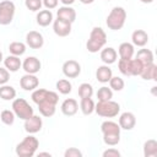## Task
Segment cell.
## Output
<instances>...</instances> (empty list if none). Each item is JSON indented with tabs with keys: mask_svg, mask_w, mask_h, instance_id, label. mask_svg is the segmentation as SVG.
<instances>
[{
	"mask_svg": "<svg viewBox=\"0 0 157 157\" xmlns=\"http://www.w3.org/2000/svg\"><path fill=\"white\" fill-rule=\"evenodd\" d=\"M32 101L38 105L39 113L43 117H53L56 110V104L59 102V96L54 91H48L45 88H36L31 96Z\"/></svg>",
	"mask_w": 157,
	"mask_h": 157,
	"instance_id": "6da1fadb",
	"label": "cell"
},
{
	"mask_svg": "<svg viewBox=\"0 0 157 157\" xmlns=\"http://www.w3.org/2000/svg\"><path fill=\"white\" fill-rule=\"evenodd\" d=\"M101 131L103 134V141L108 146H115L120 141V126L118 123L112 120H105L101 125Z\"/></svg>",
	"mask_w": 157,
	"mask_h": 157,
	"instance_id": "7a4b0ae2",
	"label": "cell"
},
{
	"mask_svg": "<svg viewBox=\"0 0 157 157\" xmlns=\"http://www.w3.org/2000/svg\"><path fill=\"white\" fill-rule=\"evenodd\" d=\"M105 43H107V34L103 31V28L102 27H93L91 33H90L88 40L86 43V48L90 53H97L101 49H103Z\"/></svg>",
	"mask_w": 157,
	"mask_h": 157,
	"instance_id": "3957f363",
	"label": "cell"
},
{
	"mask_svg": "<svg viewBox=\"0 0 157 157\" xmlns=\"http://www.w3.org/2000/svg\"><path fill=\"white\" fill-rule=\"evenodd\" d=\"M39 147V141L33 134L26 136L20 144L16 146V155L18 157H32Z\"/></svg>",
	"mask_w": 157,
	"mask_h": 157,
	"instance_id": "277c9868",
	"label": "cell"
},
{
	"mask_svg": "<svg viewBox=\"0 0 157 157\" xmlns=\"http://www.w3.org/2000/svg\"><path fill=\"white\" fill-rule=\"evenodd\" d=\"M126 21V11L124 7L121 6H115L112 9V11L109 12V15L107 16L105 23L107 27L112 31H118L121 29L125 25Z\"/></svg>",
	"mask_w": 157,
	"mask_h": 157,
	"instance_id": "5b68a950",
	"label": "cell"
},
{
	"mask_svg": "<svg viewBox=\"0 0 157 157\" xmlns=\"http://www.w3.org/2000/svg\"><path fill=\"white\" fill-rule=\"evenodd\" d=\"M94 112L103 118H114L120 112L119 103L109 99V101H98L94 105Z\"/></svg>",
	"mask_w": 157,
	"mask_h": 157,
	"instance_id": "8992f818",
	"label": "cell"
},
{
	"mask_svg": "<svg viewBox=\"0 0 157 157\" xmlns=\"http://www.w3.org/2000/svg\"><path fill=\"white\" fill-rule=\"evenodd\" d=\"M12 112L15 113V115L22 120L28 119L29 117H32L33 113V108L31 107V104L25 99V98H16L12 102Z\"/></svg>",
	"mask_w": 157,
	"mask_h": 157,
	"instance_id": "52a82bcc",
	"label": "cell"
},
{
	"mask_svg": "<svg viewBox=\"0 0 157 157\" xmlns=\"http://www.w3.org/2000/svg\"><path fill=\"white\" fill-rule=\"evenodd\" d=\"M15 4L10 0H4L0 2V25L7 26L12 22L15 16Z\"/></svg>",
	"mask_w": 157,
	"mask_h": 157,
	"instance_id": "ba28073f",
	"label": "cell"
},
{
	"mask_svg": "<svg viewBox=\"0 0 157 157\" xmlns=\"http://www.w3.org/2000/svg\"><path fill=\"white\" fill-rule=\"evenodd\" d=\"M63 74L67 78H75L81 74V65L76 60H66L63 64Z\"/></svg>",
	"mask_w": 157,
	"mask_h": 157,
	"instance_id": "9c48e42d",
	"label": "cell"
},
{
	"mask_svg": "<svg viewBox=\"0 0 157 157\" xmlns=\"http://www.w3.org/2000/svg\"><path fill=\"white\" fill-rule=\"evenodd\" d=\"M42 126H43V120L39 115H32L29 117L28 119L25 120V130L28 132V134H36V132H39L42 130Z\"/></svg>",
	"mask_w": 157,
	"mask_h": 157,
	"instance_id": "30bf717a",
	"label": "cell"
},
{
	"mask_svg": "<svg viewBox=\"0 0 157 157\" xmlns=\"http://www.w3.org/2000/svg\"><path fill=\"white\" fill-rule=\"evenodd\" d=\"M44 44L43 36L37 31H29L26 36V45L31 49H40Z\"/></svg>",
	"mask_w": 157,
	"mask_h": 157,
	"instance_id": "8fae6325",
	"label": "cell"
},
{
	"mask_svg": "<svg viewBox=\"0 0 157 157\" xmlns=\"http://www.w3.org/2000/svg\"><path fill=\"white\" fill-rule=\"evenodd\" d=\"M39 85V80L33 74H26L20 78V86L25 91H34Z\"/></svg>",
	"mask_w": 157,
	"mask_h": 157,
	"instance_id": "7c38bea8",
	"label": "cell"
},
{
	"mask_svg": "<svg viewBox=\"0 0 157 157\" xmlns=\"http://www.w3.org/2000/svg\"><path fill=\"white\" fill-rule=\"evenodd\" d=\"M22 67L26 71V74H33V75H36L37 72H39V70L42 67V64H40V60L38 58H36V56H28V58H26L23 60Z\"/></svg>",
	"mask_w": 157,
	"mask_h": 157,
	"instance_id": "4fadbf2b",
	"label": "cell"
},
{
	"mask_svg": "<svg viewBox=\"0 0 157 157\" xmlns=\"http://www.w3.org/2000/svg\"><path fill=\"white\" fill-rule=\"evenodd\" d=\"M53 31L59 37H66L71 33V23L63 21L60 18H56L53 22Z\"/></svg>",
	"mask_w": 157,
	"mask_h": 157,
	"instance_id": "5bb4252c",
	"label": "cell"
},
{
	"mask_svg": "<svg viewBox=\"0 0 157 157\" xmlns=\"http://www.w3.org/2000/svg\"><path fill=\"white\" fill-rule=\"evenodd\" d=\"M118 124H119L120 129L132 130L135 128V125H136V118L131 112H124L123 114H120Z\"/></svg>",
	"mask_w": 157,
	"mask_h": 157,
	"instance_id": "9a60e30c",
	"label": "cell"
},
{
	"mask_svg": "<svg viewBox=\"0 0 157 157\" xmlns=\"http://www.w3.org/2000/svg\"><path fill=\"white\" fill-rule=\"evenodd\" d=\"M56 17L63 20V21H66V22H75L76 20V11L75 9H72L71 6H67V5H64L58 9L56 11Z\"/></svg>",
	"mask_w": 157,
	"mask_h": 157,
	"instance_id": "2e32d148",
	"label": "cell"
},
{
	"mask_svg": "<svg viewBox=\"0 0 157 157\" xmlns=\"http://www.w3.org/2000/svg\"><path fill=\"white\" fill-rule=\"evenodd\" d=\"M61 113L64 115H67V117H71V115H75L78 110V103L76 99L74 98H66L63 103H61Z\"/></svg>",
	"mask_w": 157,
	"mask_h": 157,
	"instance_id": "e0dca14e",
	"label": "cell"
},
{
	"mask_svg": "<svg viewBox=\"0 0 157 157\" xmlns=\"http://www.w3.org/2000/svg\"><path fill=\"white\" fill-rule=\"evenodd\" d=\"M131 40H132V45L145 47L148 42V34L144 29H136L131 34Z\"/></svg>",
	"mask_w": 157,
	"mask_h": 157,
	"instance_id": "ac0fdd59",
	"label": "cell"
},
{
	"mask_svg": "<svg viewBox=\"0 0 157 157\" xmlns=\"http://www.w3.org/2000/svg\"><path fill=\"white\" fill-rule=\"evenodd\" d=\"M117 58H118V53L112 47H108V48H104L101 50V60L105 65H110V64L115 63Z\"/></svg>",
	"mask_w": 157,
	"mask_h": 157,
	"instance_id": "d6986e66",
	"label": "cell"
},
{
	"mask_svg": "<svg viewBox=\"0 0 157 157\" xmlns=\"http://www.w3.org/2000/svg\"><path fill=\"white\" fill-rule=\"evenodd\" d=\"M4 65L5 67L10 71V72H16L20 70V67L22 66V63H21V59L16 55H9L6 56L4 60Z\"/></svg>",
	"mask_w": 157,
	"mask_h": 157,
	"instance_id": "ffe728a7",
	"label": "cell"
},
{
	"mask_svg": "<svg viewBox=\"0 0 157 157\" xmlns=\"http://www.w3.org/2000/svg\"><path fill=\"white\" fill-rule=\"evenodd\" d=\"M37 23L42 27H47L53 22V12L50 10H40L38 11L37 16H36Z\"/></svg>",
	"mask_w": 157,
	"mask_h": 157,
	"instance_id": "44dd1931",
	"label": "cell"
},
{
	"mask_svg": "<svg viewBox=\"0 0 157 157\" xmlns=\"http://www.w3.org/2000/svg\"><path fill=\"white\" fill-rule=\"evenodd\" d=\"M112 76H113V72H112V69L108 65H101V66H98V69L96 71V78L99 82L107 83L110 80Z\"/></svg>",
	"mask_w": 157,
	"mask_h": 157,
	"instance_id": "7402d4cb",
	"label": "cell"
},
{
	"mask_svg": "<svg viewBox=\"0 0 157 157\" xmlns=\"http://www.w3.org/2000/svg\"><path fill=\"white\" fill-rule=\"evenodd\" d=\"M140 76L144 80H153V81H156L157 80V66H156V64L151 63V64L145 65L144 69H142V72L140 74Z\"/></svg>",
	"mask_w": 157,
	"mask_h": 157,
	"instance_id": "603a6c76",
	"label": "cell"
},
{
	"mask_svg": "<svg viewBox=\"0 0 157 157\" xmlns=\"http://www.w3.org/2000/svg\"><path fill=\"white\" fill-rule=\"evenodd\" d=\"M118 52L121 59H131L134 56V45L129 42H124L119 45Z\"/></svg>",
	"mask_w": 157,
	"mask_h": 157,
	"instance_id": "cb8c5ba5",
	"label": "cell"
},
{
	"mask_svg": "<svg viewBox=\"0 0 157 157\" xmlns=\"http://www.w3.org/2000/svg\"><path fill=\"white\" fill-rule=\"evenodd\" d=\"M16 97V90L10 85H1L0 86V98L4 101H13Z\"/></svg>",
	"mask_w": 157,
	"mask_h": 157,
	"instance_id": "d4e9b609",
	"label": "cell"
},
{
	"mask_svg": "<svg viewBox=\"0 0 157 157\" xmlns=\"http://www.w3.org/2000/svg\"><path fill=\"white\" fill-rule=\"evenodd\" d=\"M144 156L145 157H156L157 156V141L156 140L150 139L144 144Z\"/></svg>",
	"mask_w": 157,
	"mask_h": 157,
	"instance_id": "484cf974",
	"label": "cell"
},
{
	"mask_svg": "<svg viewBox=\"0 0 157 157\" xmlns=\"http://www.w3.org/2000/svg\"><path fill=\"white\" fill-rule=\"evenodd\" d=\"M94 102L93 99L90 97V98H81V102H80V109L81 112L85 114V115H90L94 112Z\"/></svg>",
	"mask_w": 157,
	"mask_h": 157,
	"instance_id": "4316f807",
	"label": "cell"
},
{
	"mask_svg": "<svg viewBox=\"0 0 157 157\" xmlns=\"http://www.w3.org/2000/svg\"><path fill=\"white\" fill-rule=\"evenodd\" d=\"M136 59H139L144 65L153 63V53L150 49H140L136 54Z\"/></svg>",
	"mask_w": 157,
	"mask_h": 157,
	"instance_id": "83f0119b",
	"label": "cell"
},
{
	"mask_svg": "<svg viewBox=\"0 0 157 157\" xmlns=\"http://www.w3.org/2000/svg\"><path fill=\"white\" fill-rule=\"evenodd\" d=\"M9 52L11 53V55L21 56L26 52V44L22 43V42H12L9 45Z\"/></svg>",
	"mask_w": 157,
	"mask_h": 157,
	"instance_id": "f1b7e54d",
	"label": "cell"
},
{
	"mask_svg": "<svg viewBox=\"0 0 157 157\" xmlns=\"http://www.w3.org/2000/svg\"><path fill=\"white\" fill-rule=\"evenodd\" d=\"M131 59H121L120 58L118 61V69L125 76H131Z\"/></svg>",
	"mask_w": 157,
	"mask_h": 157,
	"instance_id": "f546056e",
	"label": "cell"
},
{
	"mask_svg": "<svg viewBox=\"0 0 157 157\" xmlns=\"http://www.w3.org/2000/svg\"><path fill=\"white\" fill-rule=\"evenodd\" d=\"M78 96L80 98H90L93 94V87L88 82H83L78 86Z\"/></svg>",
	"mask_w": 157,
	"mask_h": 157,
	"instance_id": "4dcf8cb0",
	"label": "cell"
},
{
	"mask_svg": "<svg viewBox=\"0 0 157 157\" xmlns=\"http://www.w3.org/2000/svg\"><path fill=\"white\" fill-rule=\"evenodd\" d=\"M56 90L59 91V93L61 94H69L72 90V85L69 80L66 78H61L56 82Z\"/></svg>",
	"mask_w": 157,
	"mask_h": 157,
	"instance_id": "1f68e13d",
	"label": "cell"
},
{
	"mask_svg": "<svg viewBox=\"0 0 157 157\" xmlns=\"http://www.w3.org/2000/svg\"><path fill=\"white\" fill-rule=\"evenodd\" d=\"M15 113L10 109H4L1 113H0V120L5 124V125H12L13 121H15Z\"/></svg>",
	"mask_w": 157,
	"mask_h": 157,
	"instance_id": "d6a6232c",
	"label": "cell"
},
{
	"mask_svg": "<svg viewBox=\"0 0 157 157\" xmlns=\"http://www.w3.org/2000/svg\"><path fill=\"white\" fill-rule=\"evenodd\" d=\"M97 98L98 101H109L113 98V91L110 87L103 86L97 91Z\"/></svg>",
	"mask_w": 157,
	"mask_h": 157,
	"instance_id": "836d02e7",
	"label": "cell"
},
{
	"mask_svg": "<svg viewBox=\"0 0 157 157\" xmlns=\"http://www.w3.org/2000/svg\"><path fill=\"white\" fill-rule=\"evenodd\" d=\"M108 82H109V87L112 90H114V91H118V92L121 91L124 88V86H125L124 80L121 77H119V76H112Z\"/></svg>",
	"mask_w": 157,
	"mask_h": 157,
	"instance_id": "e575fe53",
	"label": "cell"
},
{
	"mask_svg": "<svg viewBox=\"0 0 157 157\" xmlns=\"http://www.w3.org/2000/svg\"><path fill=\"white\" fill-rule=\"evenodd\" d=\"M144 66L145 65L139 59H131V76H140Z\"/></svg>",
	"mask_w": 157,
	"mask_h": 157,
	"instance_id": "d590c367",
	"label": "cell"
},
{
	"mask_svg": "<svg viewBox=\"0 0 157 157\" xmlns=\"http://www.w3.org/2000/svg\"><path fill=\"white\" fill-rule=\"evenodd\" d=\"M25 5L26 7L29 10V11H33V12H37L40 10L42 7V0H26L25 1Z\"/></svg>",
	"mask_w": 157,
	"mask_h": 157,
	"instance_id": "8d00e7d4",
	"label": "cell"
},
{
	"mask_svg": "<svg viewBox=\"0 0 157 157\" xmlns=\"http://www.w3.org/2000/svg\"><path fill=\"white\" fill-rule=\"evenodd\" d=\"M10 80V71L6 67H0V86L7 83Z\"/></svg>",
	"mask_w": 157,
	"mask_h": 157,
	"instance_id": "74e56055",
	"label": "cell"
},
{
	"mask_svg": "<svg viewBox=\"0 0 157 157\" xmlns=\"http://www.w3.org/2000/svg\"><path fill=\"white\" fill-rule=\"evenodd\" d=\"M65 157H82V152L76 147H70L64 152Z\"/></svg>",
	"mask_w": 157,
	"mask_h": 157,
	"instance_id": "f35d334b",
	"label": "cell"
},
{
	"mask_svg": "<svg viewBox=\"0 0 157 157\" xmlns=\"http://www.w3.org/2000/svg\"><path fill=\"white\" fill-rule=\"evenodd\" d=\"M58 2H59V0H42V4H43L44 7L48 9V10L55 9V7L58 6Z\"/></svg>",
	"mask_w": 157,
	"mask_h": 157,
	"instance_id": "ab89813d",
	"label": "cell"
},
{
	"mask_svg": "<svg viewBox=\"0 0 157 157\" xmlns=\"http://www.w3.org/2000/svg\"><path fill=\"white\" fill-rule=\"evenodd\" d=\"M120 152L117 148H108L103 152V157H119Z\"/></svg>",
	"mask_w": 157,
	"mask_h": 157,
	"instance_id": "60d3db41",
	"label": "cell"
},
{
	"mask_svg": "<svg viewBox=\"0 0 157 157\" xmlns=\"http://www.w3.org/2000/svg\"><path fill=\"white\" fill-rule=\"evenodd\" d=\"M60 1H61L64 5H67V6H70L71 4H74V2H75V0H60Z\"/></svg>",
	"mask_w": 157,
	"mask_h": 157,
	"instance_id": "b9f144b4",
	"label": "cell"
},
{
	"mask_svg": "<svg viewBox=\"0 0 157 157\" xmlns=\"http://www.w3.org/2000/svg\"><path fill=\"white\" fill-rule=\"evenodd\" d=\"M82 4H85V5H88V4H92L94 0H80Z\"/></svg>",
	"mask_w": 157,
	"mask_h": 157,
	"instance_id": "7bdbcfd3",
	"label": "cell"
},
{
	"mask_svg": "<svg viewBox=\"0 0 157 157\" xmlns=\"http://www.w3.org/2000/svg\"><path fill=\"white\" fill-rule=\"evenodd\" d=\"M38 156H48V157H50V153L49 152H39Z\"/></svg>",
	"mask_w": 157,
	"mask_h": 157,
	"instance_id": "ee69618b",
	"label": "cell"
},
{
	"mask_svg": "<svg viewBox=\"0 0 157 157\" xmlns=\"http://www.w3.org/2000/svg\"><path fill=\"white\" fill-rule=\"evenodd\" d=\"M141 2H144V4H151L153 0H140Z\"/></svg>",
	"mask_w": 157,
	"mask_h": 157,
	"instance_id": "f6af8a7d",
	"label": "cell"
},
{
	"mask_svg": "<svg viewBox=\"0 0 157 157\" xmlns=\"http://www.w3.org/2000/svg\"><path fill=\"white\" fill-rule=\"evenodd\" d=\"M2 60H4V56H2V53H1V52H0V63H1V61H2Z\"/></svg>",
	"mask_w": 157,
	"mask_h": 157,
	"instance_id": "bcb514c9",
	"label": "cell"
},
{
	"mask_svg": "<svg viewBox=\"0 0 157 157\" xmlns=\"http://www.w3.org/2000/svg\"><path fill=\"white\" fill-rule=\"evenodd\" d=\"M107 1H109V0H107Z\"/></svg>",
	"mask_w": 157,
	"mask_h": 157,
	"instance_id": "7dc6e473",
	"label": "cell"
}]
</instances>
